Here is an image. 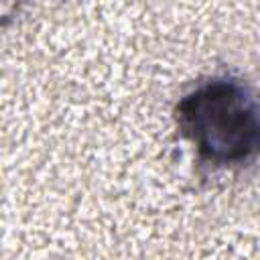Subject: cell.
<instances>
[{
	"label": "cell",
	"instance_id": "6da1fadb",
	"mask_svg": "<svg viewBox=\"0 0 260 260\" xmlns=\"http://www.w3.org/2000/svg\"><path fill=\"white\" fill-rule=\"evenodd\" d=\"M175 122L203 165L244 167L258 154V102L242 77L215 75L199 81L177 102Z\"/></svg>",
	"mask_w": 260,
	"mask_h": 260
},
{
	"label": "cell",
	"instance_id": "7a4b0ae2",
	"mask_svg": "<svg viewBox=\"0 0 260 260\" xmlns=\"http://www.w3.org/2000/svg\"><path fill=\"white\" fill-rule=\"evenodd\" d=\"M22 2L24 0H0V24H6L8 20H12Z\"/></svg>",
	"mask_w": 260,
	"mask_h": 260
}]
</instances>
